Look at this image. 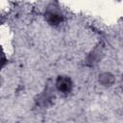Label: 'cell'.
I'll list each match as a JSON object with an SVG mask.
<instances>
[{
    "label": "cell",
    "mask_w": 123,
    "mask_h": 123,
    "mask_svg": "<svg viewBox=\"0 0 123 123\" xmlns=\"http://www.w3.org/2000/svg\"><path fill=\"white\" fill-rule=\"evenodd\" d=\"M58 86L61 90L62 91H66L70 88V81L68 79H65V78H62V79H60L59 82H58Z\"/></svg>",
    "instance_id": "6da1fadb"
}]
</instances>
